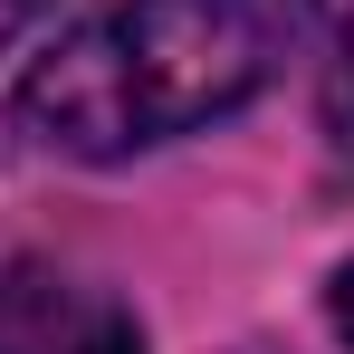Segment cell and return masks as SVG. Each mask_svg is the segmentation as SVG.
I'll return each mask as SVG.
<instances>
[{
  "label": "cell",
  "instance_id": "obj_1",
  "mask_svg": "<svg viewBox=\"0 0 354 354\" xmlns=\"http://www.w3.org/2000/svg\"><path fill=\"white\" fill-rule=\"evenodd\" d=\"M306 29L316 0H124L19 77V124L48 153L115 163L239 115L306 48Z\"/></svg>",
  "mask_w": 354,
  "mask_h": 354
},
{
  "label": "cell",
  "instance_id": "obj_3",
  "mask_svg": "<svg viewBox=\"0 0 354 354\" xmlns=\"http://www.w3.org/2000/svg\"><path fill=\"white\" fill-rule=\"evenodd\" d=\"M326 134H335V153L354 163V19H345V39H335V58H326Z\"/></svg>",
  "mask_w": 354,
  "mask_h": 354
},
{
  "label": "cell",
  "instance_id": "obj_2",
  "mask_svg": "<svg viewBox=\"0 0 354 354\" xmlns=\"http://www.w3.org/2000/svg\"><path fill=\"white\" fill-rule=\"evenodd\" d=\"M0 354H144V326L48 259H0Z\"/></svg>",
  "mask_w": 354,
  "mask_h": 354
},
{
  "label": "cell",
  "instance_id": "obj_4",
  "mask_svg": "<svg viewBox=\"0 0 354 354\" xmlns=\"http://www.w3.org/2000/svg\"><path fill=\"white\" fill-rule=\"evenodd\" d=\"M39 10H48V0H0V48H10V39H19V29H29Z\"/></svg>",
  "mask_w": 354,
  "mask_h": 354
},
{
  "label": "cell",
  "instance_id": "obj_5",
  "mask_svg": "<svg viewBox=\"0 0 354 354\" xmlns=\"http://www.w3.org/2000/svg\"><path fill=\"white\" fill-rule=\"evenodd\" d=\"M335 335H345V345H354V268H345V278H335Z\"/></svg>",
  "mask_w": 354,
  "mask_h": 354
}]
</instances>
